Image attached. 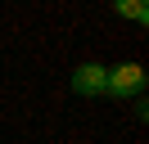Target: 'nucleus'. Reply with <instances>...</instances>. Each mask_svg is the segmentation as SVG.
<instances>
[{
	"label": "nucleus",
	"instance_id": "f03ea898",
	"mask_svg": "<svg viewBox=\"0 0 149 144\" xmlns=\"http://www.w3.org/2000/svg\"><path fill=\"white\" fill-rule=\"evenodd\" d=\"M109 90V68H100V63H81V68L72 72V95H104Z\"/></svg>",
	"mask_w": 149,
	"mask_h": 144
},
{
	"label": "nucleus",
	"instance_id": "f257e3e1",
	"mask_svg": "<svg viewBox=\"0 0 149 144\" xmlns=\"http://www.w3.org/2000/svg\"><path fill=\"white\" fill-rule=\"evenodd\" d=\"M140 90H145V68H140V63H118V68H109V90H104V95L131 99V95H140Z\"/></svg>",
	"mask_w": 149,
	"mask_h": 144
},
{
	"label": "nucleus",
	"instance_id": "7ed1b4c3",
	"mask_svg": "<svg viewBox=\"0 0 149 144\" xmlns=\"http://www.w3.org/2000/svg\"><path fill=\"white\" fill-rule=\"evenodd\" d=\"M113 9H118L122 18H131V23H149V9L140 5V0H118V5H113Z\"/></svg>",
	"mask_w": 149,
	"mask_h": 144
}]
</instances>
